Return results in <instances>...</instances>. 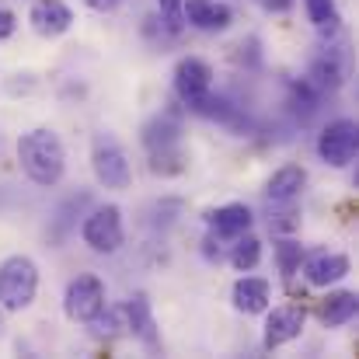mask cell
<instances>
[{"mask_svg": "<svg viewBox=\"0 0 359 359\" xmlns=\"http://www.w3.org/2000/svg\"><path fill=\"white\" fill-rule=\"evenodd\" d=\"M18 164H21V171H25L35 185H42V189L60 185V182H63V171H67L63 140H60L53 129H46V126L25 133V136L18 140Z\"/></svg>", "mask_w": 359, "mask_h": 359, "instance_id": "cell-1", "label": "cell"}, {"mask_svg": "<svg viewBox=\"0 0 359 359\" xmlns=\"http://www.w3.org/2000/svg\"><path fill=\"white\" fill-rule=\"evenodd\" d=\"M39 293V269L28 255H11L0 265V307L25 311Z\"/></svg>", "mask_w": 359, "mask_h": 359, "instance_id": "cell-2", "label": "cell"}, {"mask_svg": "<svg viewBox=\"0 0 359 359\" xmlns=\"http://www.w3.org/2000/svg\"><path fill=\"white\" fill-rule=\"evenodd\" d=\"M63 311L77 325H95L98 314L105 311V283L98 276H91V272L70 279V286L63 293Z\"/></svg>", "mask_w": 359, "mask_h": 359, "instance_id": "cell-3", "label": "cell"}, {"mask_svg": "<svg viewBox=\"0 0 359 359\" xmlns=\"http://www.w3.org/2000/svg\"><path fill=\"white\" fill-rule=\"evenodd\" d=\"M91 168H95V178L105 185V189H129L133 182V171H129V161H126V150L116 136L109 133H98L95 136V147H91Z\"/></svg>", "mask_w": 359, "mask_h": 359, "instance_id": "cell-4", "label": "cell"}, {"mask_svg": "<svg viewBox=\"0 0 359 359\" xmlns=\"http://www.w3.org/2000/svg\"><path fill=\"white\" fill-rule=\"evenodd\" d=\"M359 154V129L353 119H335L318 133V157L332 168L353 164Z\"/></svg>", "mask_w": 359, "mask_h": 359, "instance_id": "cell-5", "label": "cell"}, {"mask_svg": "<svg viewBox=\"0 0 359 359\" xmlns=\"http://www.w3.org/2000/svg\"><path fill=\"white\" fill-rule=\"evenodd\" d=\"M81 238H84V244H88L91 251H98V255L119 251L122 241H126V231H122V210L112 206V203H109V206H98V210L84 220Z\"/></svg>", "mask_w": 359, "mask_h": 359, "instance_id": "cell-6", "label": "cell"}, {"mask_svg": "<svg viewBox=\"0 0 359 359\" xmlns=\"http://www.w3.org/2000/svg\"><path fill=\"white\" fill-rule=\"evenodd\" d=\"M210 91H213V67L206 60H199V56L178 60V67H175V95H178V102L192 112Z\"/></svg>", "mask_w": 359, "mask_h": 359, "instance_id": "cell-7", "label": "cell"}, {"mask_svg": "<svg viewBox=\"0 0 359 359\" xmlns=\"http://www.w3.org/2000/svg\"><path fill=\"white\" fill-rule=\"evenodd\" d=\"M304 321H307V311L297 307V304H286V307H276L265 321V349H279L293 339H300L304 332Z\"/></svg>", "mask_w": 359, "mask_h": 359, "instance_id": "cell-8", "label": "cell"}, {"mask_svg": "<svg viewBox=\"0 0 359 359\" xmlns=\"http://www.w3.org/2000/svg\"><path fill=\"white\" fill-rule=\"evenodd\" d=\"M182 21L199 32H224L234 21V11L220 0H182Z\"/></svg>", "mask_w": 359, "mask_h": 359, "instance_id": "cell-9", "label": "cell"}, {"mask_svg": "<svg viewBox=\"0 0 359 359\" xmlns=\"http://www.w3.org/2000/svg\"><path fill=\"white\" fill-rule=\"evenodd\" d=\"M28 21H32V28H35L42 39H56V35L70 32L74 11H70L63 0H35L32 11H28Z\"/></svg>", "mask_w": 359, "mask_h": 359, "instance_id": "cell-10", "label": "cell"}, {"mask_svg": "<svg viewBox=\"0 0 359 359\" xmlns=\"http://www.w3.org/2000/svg\"><path fill=\"white\" fill-rule=\"evenodd\" d=\"M234 307L241 314H262L269 311V300H272V286L269 279H258V276H244L234 283Z\"/></svg>", "mask_w": 359, "mask_h": 359, "instance_id": "cell-11", "label": "cell"}, {"mask_svg": "<svg viewBox=\"0 0 359 359\" xmlns=\"http://www.w3.org/2000/svg\"><path fill=\"white\" fill-rule=\"evenodd\" d=\"M359 311V297L353 290H339V293H328L321 304H318V318L325 328H342L356 318Z\"/></svg>", "mask_w": 359, "mask_h": 359, "instance_id": "cell-12", "label": "cell"}, {"mask_svg": "<svg viewBox=\"0 0 359 359\" xmlns=\"http://www.w3.org/2000/svg\"><path fill=\"white\" fill-rule=\"evenodd\" d=\"M304 185H307V171L297 164H286L265 182V199L269 203H293L304 192Z\"/></svg>", "mask_w": 359, "mask_h": 359, "instance_id": "cell-13", "label": "cell"}, {"mask_svg": "<svg viewBox=\"0 0 359 359\" xmlns=\"http://www.w3.org/2000/svg\"><path fill=\"white\" fill-rule=\"evenodd\" d=\"M122 311H126V332H133L136 339H143L147 349H161V339H157V332H154V314H150L147 297L136 293Z\"/></svg>", "mask_w": 359, "mask_h": 359, "instance_id": "cell-14", "label": "cell"}, {"mask_svg": "<svg viewBox=\"0 0 359 359\" xmlns=\"http://www.w3.org/2000/svg\"><path fill=\"white\" fill-rule=\"evenodd\" d=\"M182 136V122H178V109H168L161 116L143 126V147L147 150H164V147H178Z\"/></svg>", "mask_w": 359, "mask_h": 359, "instance_id": "cell-15", "label": "cell"}, {"mask_svg": "<svg viewBox=\"0 0 359 359\" xmlns=\"http://www.w3.org/2000/svg\"><path fill=\"white\" fill-rule=\"evenodd\" d=\"M251 210L244 206V203H227V206H217V210H210L206 213V224L220 234V238H238L244 234L248 227H251Z\"/></svg>", "mask_w": 359, "mask_h": 359, "instance_id": "cell-16", "label": "cell"}, {"mask_svg": "<svg viewBox=\"0 0 359 359\" xmlns=\"http://www.w3.org/2000/svg\"><path fill=\"white\" fill-rule=\"evenodd\" d=\"M346 276H349V258L339 255V251L318 255V258L307 262V283L311 286H332V283H339Z\"/></svg>", "mask_w": 359, "mask_h": 359, "instance_id": "cell-17", "label": "cell"}, {"mask_svg": "<svg viewBox=\"0 0 359 359\" xmlns=\"http://www.w3.org/2000/svg\"><path fill=\"white\" fill-rule=\"evenodd\" d=\"M262 262V241L255 238V234H238L234 238V248H231V265L238 269V272H251L255 265Z\"/></svg>", "mask_w": 359, "mask_h": 359, "instance_id": "cell-18", "label": "cell"}, {"mask_svg": "<svg viewBox=\"0 0 359 359\" xmlns=\"http://www.w3.org/2000/svg\"><path fill=\"white\" fill-rule=\"evenodd\" d=\"M150 171L161 178L182 175L185 171V154L178 147H164V150H150Z\"/></svg>", "mask_w": 359, "mask_h": 359, "instance_id": "cell-19", "label": "cell"}, {"mask_svg": "<svg viewBox=\"0 0 359 359\" xmlns=\"http://www.w3.org/2000/svg\"><path fill=\"white\" fill-rule=\"evenodd\" d=\"M311 84H314V88H339V84H342V67H339V60H328V56L314 60V67H311Z\"/></svg>", "mask_w": 359, "mask_h": 359, "instance_id": "cell-20", "label": "cell"}, {"mask_svg": "<svg viewBox=\"0 0 359 359\" xmlns=\"http://www.w3.org/2000/svg\"><path fill=\"white\" fill-rule=\"evenodd\" d=\"M276 262H279V272L286 279H293L300 272V262H304V248L297 241H279L276 244Z\"/></svg>", "mask_w": 359, "mask_h": 359, "instance_id": "cell-21", "label": "cell"}, {"mask_svg": "<svg viewBox=\"0 0 359 359\" xmlns=\"http://www.w3.org/2000/svg\"><path fill=\"white\" fill-rule=\"evenodd\" d=\"M161 14H164V28L168 32H178L182 28V0H157Z\"/></svg>", "mask_w": 359, "mask_h": 359, "instance_id": "cell-22", "label": "cell"}, {"mask_svg": "<svg viewBox=\"0 0 359 359\" xmlns=\"http://www.w3.org/2000/svg\"><path fill=\"white\" fill-rule=\"evenodd\" d=\"M14 25H18V21H14V14H11L7 7H0V42H4L7 35H14Z\"/></svg>", "mask_w": 359, "mask_h": 359, "instance_id": "cell-23", "label": "cell"}, {"mask_svg": "<svg viewBox=\"0 0 359 359\" xmlns=\"http://www.w3.org/2000/svg\"><path fill=\"white\" fill-rule=\"evenodd\" d=\"M84 4H88L91 11H98V14H105V11H116V7H119L122 0H84Z\"/></svg>", "mask_w": 359, "mask_h": 359, "instance_id": "cell-24", "label": "cell"}, {"mask_svg": "<svg viewBox=\"0 0 359 359\" xmlns=\"http://www.w3.org/2000/svg\"><path fill=\"white\" fill-rule=\"evenodd\" d=\"M258 4H262V7H265V11H279V14H283V11H290V7H293V0H258Z\"/></svg>", "mask_w": 359, "mask_h": 359, "instance_id": "cell-25", "label": "cell"}]
</instances>
